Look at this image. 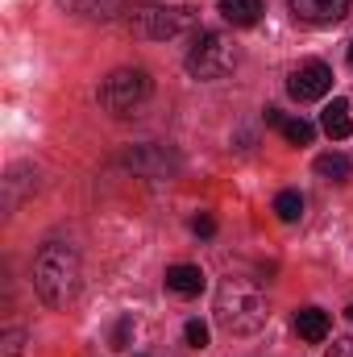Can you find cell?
<instances>
[{
  "label": "cell",
  "instance_id": "ac0fdd59",
  "mask_svg": "<svg viewBox=\"0 0 353 357\" xmlns=\"http://www.w3.org/2000/svg\"><path fill=\"white\" fill-rule=\"evenodd\" d=\"M324 357H353V337H337V341L324 349Z\"/></svg>",
  "mask_w": 353,
  "mask_h": 357
},
{
  "label": "cell",
  "instance_id": "52a82bcc",
  "mask_svg": "<svg viewBox=\"0 0 353 357\" xmlns=\"http://www.w3.org/2000/svg\"><path fill=\"white\" fill-rule=\"evenodd\" d=\"M287 4L303 25H337L350 13V0H287Z\"/></svg>",
  "mask_w": 353,
  "mask_h": 357
},
{
  "label": "cell",
  "instance_id": "3957f363",
  "mask_svg": "<svg viewBox=\"0 0 353 357\" xmlns=\"http://www.w3.org/2000/svg\"><path fill=\"white\" fill-rule=\"evenodd\" d=\"M233 67H237V50H233V42H229L225 33H216V29H204V33L191 42V50H187V71H191L195 79H225Z\"/></svg>",
  "mask_w": 353,
  "mask_h": 357
},
{
  "label": "cell",
  "instance_id": "7a4b0ae2",
  "mask_svg": "<svg viewBox=\"0 0 353 357\" xmlns=\"http://www.w3.org/2000/svg\"><path fill=\"white\" fill-rule=\"evenodd\" d=\"M33 287L46 307H67L80 291V254L67 241H46L33 258Z\"/></svg>",
  "mask_w": 353,
  "mask_h": 357
},
{
  "label": "cell",
  "instance_id": "4fadbf2b",
  "mask_svg": "<svg viewBox=\"0 0 353 357\" xmlns=\"http://www.w3.org/2000/svg\"><path fill=\"white\" fill-rule=\"evenodd\" d=\"M283 137H287L291 146H312L316 125H312V121H303V116H287V121H283Z\"/></svg>",
  "mask_w": 353,
  "mask_h": 357
},
{
  "label": "cell",
  "instance_id": "44dd1931",
  "mask_svg": "<svg viewBox=\"0 0 353 357\" xmlns=\"http://www.w3.org/2000/svg\"><path fill=\"white\" fill-rule=\"evenodd\" d=\"M350 67H353V42H350Z\"/></svg>",
  "mask_w": 353,
  "mask_h": 357
},
{
  "label": "cell",
  "instance_id": "5b68a950",
  "mask_svg": "<svg viewBox=\"0 0 353 357\" xmlns=\"http://www.w3.org/2000/svg\"><path fill=\"white\" fill-rule=\"evenodd\" d=\"M191 13L187 8H167V4H142L125 17V25L137 33V38H150V42H167L183 29H191Z\"/></svg>",
  "mask_w": 353,
  "mask_h": 357
},
{
  "label": "cell",
  "instance_id": "9c48e42d",
  "mask_svg": "<svg viewBox=\"0 0 353 357\" xmlns=\"http://www.w3.org/2000/svg\"><path fill=\"white\" fill-rule=\"evenodd\" d=\"M220 17L237 29H250L262 17V0H220Z\"/></svg>",
  "mask_w": 353,
  "mask_h": 357
},
{
  "label": "cell",
  "instance_id": "6da1fadb",
  "mask_svg": "<svg viewBox=\"0 0 353 357\" xmlns=\"http://www.w3.org/2000/svg\"><path fill=\"white\" fill-rule=\"evenodd\" d=\"M266 316H270V307H266V295L258 282L237 278V274L220 278V287H216V324L229 337H254L266 324Z\"/></svg>",
  "mask_w": 353,
  "mask_h": 357
},
{
  "label": "cell",
  "instance_id": "8fae6325",
  "mask_svg": "<svg viewBox=\"0 0 353 357\" xmlns=\"http://www.w3.org/2000/svg\"><path fill=\"white\" fill-rule=\"evenodd\" d=\"M320 125H324V133L333 137V142H341V137H350L353 133V121H350V104L345 100H333L324 112H320Z\"/></svg>",
  "mask_w": 353,
  "mask_h": 357
},
{
  "label": "cell",
  "instance_id": "ba28073f",
  "mask_svg": "<svg viewBox=\"0 0 353 357\" xmlns=\"http://www.w3.org/2000/svg\"><path fill=\"white\" fill-rule=\"evenodd\" d=\"M329 328H333L329 312H320V307H299V312H295V333H299L303 341L320 345V341L329 337Z\"/></svg>",
  "mask_w": 353,
  "mask_h": 357
},
{
  "label": "cell",
  "instance_id": "5bb4252c",
  "mask_svg": "<svg viewBox=\"0 0 353 357\" xmlns=\"http://www.w3.org/2000/svg\"><path fill=\"white\" fill-rule=\"evenodd\" d=\"M274 212H278V220L295 225V220L303 216V195H299V191H278V195H274Z\"/></svg>",
  "mask_w": 353,
  "mask_h": 357
},
{
  "label": "cell",
  "instance_id": "2e32d148",
  "mask_svg": "<svg viewBox=\"0 0 353 357\" xmlns=\"http://www.w3.org/2000/svg\"><path fill=\"white\" fill-rule=\"evenodd\" d=\"M183 337H187V345H191V349H204V345H208V324H204V320H187Z\"/></svg>",
  "mask_w": 353,
  "mask_h": 357
},
{
  "label": "cell",
  "instance_id": "ffe728a7",
  "mask_svg": "<svg viewBox=\"0 0 353 357\" xmlns=\"http://www.w3.org/2000/svg\"><path fill=\"white\" fill-rule=\"evenodd\" d=\"M283 121H287V116H283L278 108H266V125H278V129H283Z\"/></svg>",
  "mask_w": 353,
  "mask_h": 357
},
{
  "label": "cell",
  "instance_id": "7c38bea8",
  "mask_svg": "<svg viewBox=\"0 0 353 357\" xmlns=\"http://www.w3.org/2000/svg\"><path fill=\"white\" fill-rule=\"evenodd\" d=\"M350 171H353V162L345 154H320V158H316V175L329 178V183H345Z\"/></svg>",
  "mask_w": 353,
  "mask_h": 357
},
{
  "label": "cell",
  "instance_id": "277c9868",
  "mask_svg": "<svg viewBox=\"0 0 353 357\" xmlns=\"http://www.w3.org/2000/svg\"><path fill=\"white\" fill-rule=\"evenodd\" d=\"M150 75L142 71V67H121V71H112L104 84H100V108H108L112 116H125V112H133L146 96H150Z\"/></svg>",
  "mask_w": 353,
  "mask_h": 357
},
{
  "label": "cell",
  "instance_id": "d6986e66",
  "mask_svg": "<svg viewBox=\"0 0 353 357\" xmlns=\"http://www.w3.org/2000/svg\"><path fill=\"white\" fill-rule=\"evenodd\" d=\"M129 333H133V320L125 316V320L117 324V333H112V349H125V341H129Z\"/></svg>",
  "mask_w": 353,
  "mask_h": 357
},
{
  "label": "cell",
  "instance_id": "9a60e30c",
  "mask_svg": "<svg viewBox=\"0 0 353 357\" xmlns=\"http://www.w3.org/2000/svg\"><path fill=\"white\" fill-rule=\"evenodd\" d=\"M63 4L80 17H100V21H108L117 13V0H63Z\"/></svg>",
  "mask_w": 353,
  "mask_h": 357
},
{
  "label": "cell",
  "instance_id": "7402d4cb",
  "mask_svg": "<svg viewBox=\"0 0 353 357\" xmlns=\"http://www.w3.org/2000/svg\"><path fill=\"white\" fill-rule=\"evenodd\" d=\"M345 316H350V324H353V307H350V312H345Z\"/></svg>",
  "mask_w": 353,
  "mask_h": 357
},
{
  "label": "cell",
  "instance_id": "30bf717a",
  "mask_svg": "<svg viewBox=\"0 0 353 357\" xmlns=\"http://www.w3.org/2000/svg\"><path fill=\"white\" fill-rule=\"evenodd\" d=\"M167 291H175V295H200L204 291V270L187 266V262L171 266L167 270Z\"/></svg>",
  "mask_w": 353,
  "mask_h": 357
},
{
  "label": "cell",
  "instance_id": "8992f818",
  "mask_svg": "<svg viewBox=\"0 0 353 357\" xmlns=\"http://www.w3.org/2000/svg\"><path fill=\"white\" fill-rule=\"evenodd\" d=\"M333 88V71L324 67V63H299L295 71H291V79H287V91L299 100V104H308V100H320L324 91Z\"/></svg>",
  "mask_w": 353,
  "mask_h": 357
},
{
  "label": "cell",
  "instance_id": "e0dca14e",
  "mask_svg": "<svg viewBox=\"0 0 353 357\" xmlns=\"http://www.w3.org/2000/svg\"><path fill=\"white\" fill-rule=\"evenodd\" d=\"M191 233L208 241V237H216V220H212V216H195V220H191Z\"/></svg>",
  "mask_w": 353,
  "mask_h": 357
}]
</instances>
